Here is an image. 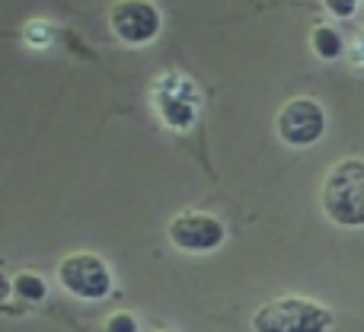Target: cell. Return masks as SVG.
<instances>
[{"mask_svg":"<svg viewBox=\"0 0 364 332\" xmlns=\"http://www.w3.org/2000/svg\"><path fill=\"white\" fill-rule=\"evenodd\" d=\"M323 211L333 224L364 227V160L348 157L323 176Z\"/></svg>","mask_w":364,"mask_h":332,"instance_id":"cell-1","label":"cell"},{"mask_svg":"<svg viewBox=\"0 0 364 332\" xmlns=\"http://www.w3.org/2000/svg\"><path fill=\"white\" fill-rule=\"evenodd\" d=\"M329 326L333 310L294 294L272 297L252 314V332H326Z\"/></svg>","mask_w":364,"mask_h":332,"instance_id":"cell-2","label":"cell"},{"mask_svg":"<svg viewBox=\"0 0 364 332\" xmlns=\"http://www.w3.org/2000/svg\"><path fill=\"white\" fill-rule=\"evenodd\" d=\"M58 282L68 294L83 297V301H100L112 288V272L93 252H70L58 265Z\"/></svg>","mask_w":364,"mask_h":332,"instance_id":"cell-3","label":"cell"},{"mask_svg":"<svg viewBox=\"0 0 364 332\" xmlns=\"http://www.w3.org/2000/svg\"><path fill=\"white\" fill-rule=\"evenodd\" d=\"M275 132L284 144L291 147H310L323 138L326 132V112L316 100H307V96H297V100H288L275 115Z\"/></svg>","mask_w":364,"mask_h":332,"instance_id":"cell-4","label":"cell"},{"mask_svg":"<svg viewBox=\"0 0 364 332\" xmlns=\"http://www.w3.org/2000/svg\"><path fill=\"white\" fill-rule=\"evenodd\" d=\"M166 237L170 243L182 252H211L224 243L227 230L214 214H205V211H182L170 220L166 227Z\"/></svg>","mask_w":364,"mask_h":332,"instance_id":"cell-5","label":"cell"},{"mask_svg":"<svg viewBox=\"0 0 364 332\" xmlns=\"http://www.w3.org/2000/svg\"><path fill=\"white\" fill-rule=\"evenodd\" d=\"M109 26L125 45H144L157 38L160 10L151 0H119L109 13Z\"/></svg>","mask_w":364,"mask_h":332,"instance_id":"cell-6","label":"cell"},{"mask_svg":"<svg viewBox=\"0 0 364 332\" xmlns=\"http://www.w3.org/2000/svg\"><path fill=\"white\" fill-rule=\"evenodd\" d=\"M157 102H160V112H164L166 125H173V128L192 125V119H195V90H186L182 96L164 93V96H157Z\"/></svg>","mask_w":364,"mask_h":332,"instance_id":"cell-7","label":"cell"},{"mask_svg":"<svg viewBox=\"0 0 364 332\" xmlns=\"http://www.w3.org/2000/svg\"><path fill=\"white\" fill-rule=\"evenodd\" d=\"M310 48H314V55L323 58V61H336V58L346 55V42H342V36L333 26H314V32H310Z\"/></svg>","mask_w":364,"mask_h":332,"instance_id":"cell-8","label":"cell"},{"mask_svg":"<svg viewBox=\"0 0 364 332\" xmlns=\"http://www.w3.org/2000/svg\"><path fill=\"white\" fill-rule=\"evenodd\" d=\"M10 288H13V294H16L19 301H32V304H38L45 294H48L45 282L38 275H32V272H23V275H16L10 282Z\"/></svg>","mask_w":364,"mask_h":332,"instance_id":"cell-9","label":"cell"},{"mask_svg":"<svg viewBox=\"0 0 364 332\" xmlns=\"http://www.w3.org/2000/svg\"><path fill=\"white\" fill-rule=\"evenodd\" d=\"M106 332H138V320L132 314H112L106 320Z\"/></svg>","mask_w":364,"mask_h":332,"instance_id":"cell-10","label":"cell"},{"mask_svg":"<svg viewBox=\"0 0 364 332\" xmlns=\"http://www.w3.org/2000/svg\"><path fill=\"white\" fill-rule=\"evenodd\" d=\"M323 6H326L333 16L339 19H348L355 10H358V0H323Z\"/></svg>","mask_w":364,"mask_h":332,"instance_id":"cell-11","label":"cell"},{"mask_svg":"<svg viewBox=\"0 0 364 332\" xmlns=\"http://www.w3.org/2000/svg\"><path fill=\"white\" fill-rule=\"evenodd\" d=\"M10 294H13V288H10V278H6L4 272H0V307H4V301H6V297H10Z\"/></svg>","mask_w":364,"mask_h":332,"instance_id":"cell-12","label":"cell"}]
</instances>
